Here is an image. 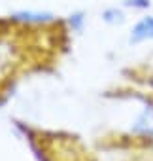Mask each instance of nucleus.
<instances>
[{
    "label": "nucleus",
    "mask_w": 153,
    "mask_h": 161,
    "mask_svg": "<svg viewBox=\"0 0 153 161\" xmlns=\"http://www.w3.org/2000/svg\"><path fill=\"white\" fill-rule=\"evenodd\" d=\"M115 95L121 99H134L153 112V44L145 53L123 68Z\"/></svg>",
    "instance_id": "obj_1"
},
{
    "label": "nucleus",
    "mask_w": 153,
    "mask_h": 161,
    "mask_svg": "<svg viewBox=\"0 0 153 161\" xmlns=\"http://www.w3.org/2000/svg\"><path fill=\"white\" fill-rule=\"evenodd\" d=\"M106 148L115 153V161H153V133L113 131L106 136Z\"/></svg>",
    "instance_id": "obj_2"
}]
</instances>
